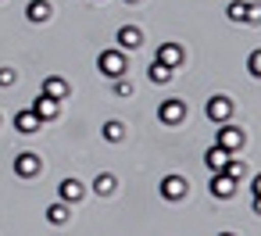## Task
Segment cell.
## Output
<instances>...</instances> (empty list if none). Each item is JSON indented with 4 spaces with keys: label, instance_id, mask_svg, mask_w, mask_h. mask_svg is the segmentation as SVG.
Instances as JSON below:
<instances>
[{
    "label": "cell",
    "instance_id": "16",
    "mask_svg": "<svg viewBox=\"0 0 261 236\" xmlns=\"http://www.w3.org/2000/svg\"><path fill=\"white\" fill-rule=\"evenodd\" d=\"M43 93L54 97V100H65V97H68V83H65L61 75H50V79L43 83Z\"/></svg>",
    "mask_w": 261,
    "mask_h": 236
},
{
    "label": "cell",
    "instance_id": "1",
    "mask_svg": "<svg viewBox=\"0 0 261 236\" xmlns=\"http://www.w3.org/2000/svg\"><path fill=\"white\" fill-rule=\"evenodd\" d=\"M97 68H100V75H108V79H118V75H125V72H129V65H125V54H122V50H104V54L97 58Z\"/></svg>",
    "mask_w": 261,
    "mask_h": 236
},
{
    "label": "cell",
    "instance_id": "29",
    "mask_svg": "<svg viewBox=\"0 0 261 236\" xmlns=\"http://www.w3.org/2000/svg\"><path fill=\"white\" fill-rule=\"evenodd\" d=\"M125 4H140V0H125Z\"/></svg>",
    "mask_w": 261,
    "mask_h": 236
},
{
    "label": "cell",
    "instance_id": "23",
    "mask_svg": "<svg viewBox=\"0 0 261 236\" xmlns=\"http://www.w3.org/2000/svg\"><path fill=\"white\" fill-rule=\"evenodd\" d=\"M247 72H250L254 79H261V50H254V54L247 58Z\"/></svg>",
    "mask_w": 261,
    "mask_h": 236
},
{
    "label": "cell",
    "instance_id": "26",
    "mask_svg": "<svg viewBox=\"0 0 261 236\" xmlns=\"http://www.w3.org/2000/svg\"><path fill=\"white\" fill-rule=\"evenodd\" d=\"M250 190H254V197H261V172L254 175V186H250Z\"/></svg>",
    "mask_w": 261,
    "mask_h": 236
},
{
    "label": "cell",
    "instance_id": "12",
    "mask_svg": "<svg viewBox=\"0 0 261 236\" xmlns=\"http://www.w3.org/2000/svg\"><path fill=\"white\" fill-rule=\"evenodd\" d=\"M83 182L79 179H61V186H58V197L65 200V204H75V200H83Z\"/></svg>",
    "mask_w": 261,
    "mask_h": 236
},
{
    "label": "cell",
    "instance_id": "18",
    "mask_svg": "<svg viewBox=\"0 0 261 236\" xmlns=\"http://www.w3.org/2000/svg\"><path fill=\"white\" fill-rule=\"evenodd\" d=\"M115 186H118V179H115L111 172H100V175L93 179V190H97L100 197H108V193H115Z\"/></svg>",
    "mask_w": 261,
    "mask_h": 236
},
{
    "label": "cell",
    "instance_id": "5",
    "mask_svg": "<svg viewBox=\"0 0 261 236\" xmlns=\"http://www.w3.org/2000/svg\"><path fill=\"white\" fill-rule=\"evenodd\" d=\"M158 190H161L165 200H182V197L190 193V182H186V175H165Z\"/></svg>",
    "mask_w": 261,
    "mask_h": 236
},
{
    "label": "cell",
    "instance_id": "24",
    "mask_svg": "<svg viewBox=\"0 0 261 236\" xmlns=\"http://www.w3.org/2000/svg\"><path fill=\"white\" fill-rule=\"evenodd\" d=\"M243 22H254V25H257V22H261V4H247V18H243Z\"/></svg>",
    "mask_w": 261,
    "mask_h": 236
},
{
    "label": "cell",
    "instance_id": "3",
    "mask_svg": "<svg viewBox=\"0 0 261 236\" xmlns=\"http://www.w3.org/2000/svg\"><path fill=\"white\" fill-rule=\"evenodd\" d=\"M158 118H161L165 125H179V122H186V100H179V97H168V100H161V108H158Z\"/></svg>",
    "mask_w": 261,
    "mask_h": 236
},
{
    "label": "cell",
    "instance_id": "9",
    "mask_svg": "<svg viewBox=\"0 0 261 236\" xmlns=\"http://www.w3.org/2000/svg\"><path fill=\"white\" fill-rule=\"evenodd\" d=\"M158 61H161V65H168V68L175 72V68L186 61V54H182V47H179V43H161V47H158Z\"/></svg>",
    "mask_w": 261,
    "mask_h": 236
},
{
    "label": "cell",
    "instance_id": "2",
    "mask_svg": "<svg viewBox=\"0 0 261 236\" xmlns=\"http://www.w3.org/2000/svg\"><path fill=\"white\" fill-rule=\"evenodd\" d=\"M204 115H207L211 122H218V125H222V122H229V118H232V100H229L225 93H215V97L204 104Z\"/></svg>",
    "mask_w": 261,
    "mask_h": 236
},
{
    "label": "cell",
    "instance_id": "25",
    "mask_svg": "<svg viewBox=\"0 0 261 236\" xmlns=\"http://www.w3.org/2000/svg\"><path fill=\"white\" fill-rule=\"evenodd\" d=\"M15 79H18V75H15L11 68H0V86H4V90H8V86H15Z\"/></svg>",
    "mask_w": 261,
    "mask_h": 236
},
{
    "label": "cell",
    "instance_id": "11",
    "mask_svg": "<svg viewBox=\"0 0 261 236\" xmlns=\"http://www.w3.org/2000/svg\"><path fill=\"white\" fill-rule=\"evenodd\" d=\"M229 158H232V154H229L225 147H218V143H215V147H207V154H204V165H207V172H222Z\"/></svg>",
    "mask_w": 261,
    "mask_h": 236
},
{
    "label": "cell",
    "instance_id": "17",
    "mask_svg": "<svg viewBox=\"0 0 261 236\" xmlns=\"http://www.w3.org/2000/svg\"><path fill=\"white\" fill-rule=\"evenodd\" d=\"M100 133H104V140H108V143H122V140H125V125H122L118 118L104 122V129H100Z\"/></svg>",
    "mask_w": 261,
    "mask_h": 236
},
{
    "label": "cell",
    "instance_id": "10",
    "mask_svg": "<svg viewBox=\"0 0 261 236\" xmlns=\"http://www.w3.org/2000/svg\"><path fill=\"white\" fill-rule=\"evenodd\" d=\"M40 125H43V122L33 115V108H25V111H18V115H15V129H18L22 136H33V133H40Z\"/></svg>",
    "mask_w": 261,
    "mask_h": 236
},
{
    "label": "cell",
    "instance_id": "21",
    "mask_svg": "<svg viewBox=\"0 0 261 236\" xmlns=\"http://www.w3.org/2000/svg\"><path fill=\"white\" fill-rule=\"evenodd\" d=\"M225 15H229V22H243L247 18V4L243 0H232V4L225 8Z\"/></svg>",
    "mask_w": 261,
    "mask_h": 236
},
{
    "label": "cell",
    "instance_id": "20",
    "mask_svg": "<svg viewBox=\"0 0 261 236\" xmlns=\"http://www.w3.org/2000/svg\"><path fill=\"white\" fill-rule=\"evenodd\" d=\"M222 172H225V175H232V179H236V182H240V179H247V165H243V161H240V158H229V161H225V168H222Z\"/></svg>",
    "mask_w": 261,
    "mask_h": 236
},
{
    "label": "cell",
    "instance_id": "22",
    "mask_svg": "<svg viewBox=\"0 0 261 236\" xmlns=\"http://www.w3.org/2000/svg\"><path fill=\"white\" fill-rule=\"evenodd\" d=\"M115 83V97H133V83L125 79V75H118V79H111Z\"/></svg>",
    "mask_w": 261,
    "mask_h": 236
},
{
    "label": "cell",
    "instance_id": "13",
    "mask_svg": "<svg viewBox=\"0 0 261 236\" xmlns=\"http://www.w3.org/2000/svg\"><path fill=\"white\" fill-rule=\"evenodd\" d=\"M118 43H122L125 50H136V47H143V33H140L136 25H122V29H118Z\"/></svg>",
    "mask_w": 261,
    "mask_h": 236
},
{
    "label": "cell",
    "instance_id": "8",
    "mask_svg": "<svg viewBox=\"0 0 261 236\" xmlns=\"http://www.w3.org/2000/svg\"><path fill=\"white\" fill-rule=\"evenodd\" d=\"M236 186H240V182H236L232 175H225V172H211V193H215L218 200H229V197L236 193Z\"/></svg>",
    "mask_w": 261,
    "mask_h": 236
},
{
    "label": "cell",
    "instance_id": "7",
    "mask_svg": "<svg viewBox=\"0 0 261 236\" xmlns=\"http://www.w3.org/2000/svg\"><path fill=\"white\" fill-rule=\"evenodd\" d=\"M33 115H36L40 122H50V118H58V115H61V100H54V97L40 93V97L33 100Z\"/></svg>",
    "mask_w": 261,
    "mask_h": 236
},
{
    "label": "cell",
    "instance_id": "15",
    "mask_svg": "<svg viewBox=\"0 0 261 236\" xmlns=\"http://www.w3.org/2000/svg\"><path fill=\"white\" fill-rule=\"evenodd\" d=\"M50 15H54V11H50L47 0H33V4L25 8V18H29V22H36V25H40V22H47Z\"/></svg>",
    "mask_w": 261,
    "mask_h": 236
},
{
    "label": "cell",
    "instance_id": "27",
    "mask_svg": "<svg viewBox=\"0 0 261 236\" xmlns=\"http://www.w3.org/2000/svg\"><path fill=\"white\" fill-rule=\"evenodd\" d=\"M250 207H254V215H261V197H254V204H250Z\"/></svg>",
    "mask_w": 261,
    "mask_h": 236
},
{
    "label": "cell",
    "instance_id": "28",
    "mask_svg": "<svg viewBox=\"0 0 261 236\" xmlns=\"http://www.w3.org/2000/svg\"><path fill=\"white\" fill-rule=\"evenodd\" d=\"M218 236H236V232H218Z\"/></svg>",
    "mask_w": 261,
    "mask_h": 236
},
{
    "label": "cell",
    "instance_id": "19",
    "mask_svg": "<svg viewBox=\"0 0 261 236\" xmlns=\"http://www.w3.org/2000/svg\"><path fill=\"white\" fill-rule=\"evenodd\" d=\"M147 79H150V83H168V79H172V68H168V65H161V61H150Z\"/></svg>",
    "mask_w": 261,
    "mask_h": 236
},
{
    "label": "cell",
    "instance_id": "14",
    "mask_svg": "<svg viewBox=\"0 0 261 236\" xmlns=\"http://www.w3.org/2000/svg\"><path fill=\"white\" fill-rule=\"evenodd\" d=\"M68 218H72V207H68L65 200H58V204L47 207V222H50V225H68Z\"/></svg>",
    "mask_w": 261,
    "mask_h": 236
},
{
    "label": "cell",
    "instance_id": "4",
    "mask_svg": "<svg viewBox=\"0 0 261 236\" xmlns=\"http://www.w3.org/2000/svg\"><path fill=\"white\" fill-rule=\"evenodd\" d=\"M243 143H247V133L236 129V125H229V122H222V129H218V147H225L229 154H236Z\"/></svg>",
    "mask_w": 261,
    "mask_h": 236
},
{
    "label": "cell",
    "instance_id": "6",
    "mask_svg": "<svg viewBox=\"0 0 261 236\" xmlns=\"http://www.w3.org/2000/svg\"><path fill=\"white\" fill-rule=\"evenodd\" d=\"M40 172H43V161H40V154L25 150V154H18V158H15V175H22V179H33V175H40Z\"/></svg>",
    "mask_w": 261,
    "mask_h": 236
}]
</instances>
